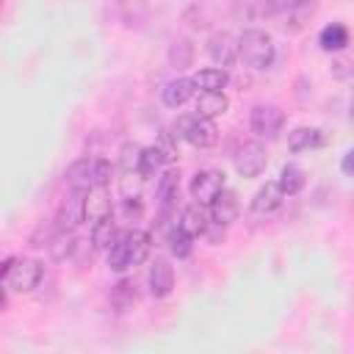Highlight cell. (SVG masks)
<instances>
[{"mask_svg": "<svg viewBox=\"0 0 354 354\" xmlns=\"http://www.w3.org/2000/svg\"><path fill=\"white\" fill-rule=\"evenodd\" d=\"M149 249H152V235L144 230H130L108 249V266L111 271H124L130 266H138L147 260Z\"/></svg>", "mask_w": 354, "mask_h": 354, "instance_id": "cell-1", "label": "cell"}, {"mask_svg": "<svg viewBox=\"0 0 354 354\" xmlns=\"http://www.w3.org/2000/svg\"><path fill=\"white\" fill-rule=\"evenodd\" d=\"M238 55L252 66V69H266L274 64V55H277V47H274V39L260 30V28H249L241 33L238 39Z\"/></svg>", "mask_w": 354, "mask_h": 354, "instance_id": "cell-2", "label": "cell"}, {"mask_svg": "<svg viewBox=\"0 0 354 354\" xmlns=\"http://www.w3.org/2000/svg\"><path fill=\"white\" fill-rule=\"evenodd\" d=\"M174 130H177L174 133L177 138H185L196 149H210L218 141V130H216L213 119H205V116H180Z\"/></svg>", "mask_w": 354, "mask_h": 354, "instance_id": "cell-3", "label": "cell"}, {"mask_svg": "<svg viewBox=\"0 0 354 354\" xmlns=\"http://www.w3.org/2000/svg\"><path fill=\"white\" fill-rule=\"evenodd\" d=\"M41 277H44V266L33 257H22V260H14V268L3 285L14 293H30L33 288H39Z\"/></svg>", "mask_w": 354, "mask_h": 354, "instance_id": "cell-4", "label": "cell"}, {"mask_svg": "<svg viewBox=\"0 0 354 354\" xmlns=\"http://www.w3.org/2000/svg\"><path fill=\"white\" fill-rule=\"evenodd\" d=\"M252 133L260 138H277L282 124H285V113L277 105H254L252 116H249Z\"/></svg>", "mask_w": 354, "mask_h": 354, "instance_id": "cell-5", "label": "cell"}, {"mask_svg": "<svg viewBox=\"0 0 354 354\" xmlns=\"http://www.w3.org/2000/svg\"><path fill=\"white\" fill-rule=\"evenodd\" d=\"M268 163L266 147L260 141H243L235 152V169L241 177H257Z\"/></svg>", "mask_w": 354, "mask_h": 354, "instance_id": "cell-6", "label": "cell"}, {"mask_svg": "<svg viewBox=\"0 0 354 354\" xmlns=\"http://www.w3.org/2000/svg\"><path fill=\"white\" fill-rule=\"evenodd\" d=\"M221 191H224V174L216 171V169L196 171L194 180H191V196H194L199 205H210Z\"/></svg>", "mask_w": 354, "mask_h": 354, "instance_id": "cell-7", "label": "cell"}, {"mask_svg": "<svg viewBox=\"0 0 354 354\" xmlns=\"http://www.w3.org/2000/svg\"><path fill=\"white\" fill-rule=\"evenodd\" d=\"M207 55L218 64V66H232L238 58V41L227 33V30H216L207 39Z\"/></svg>", "mask_w": 354, "mask_h": 354, "instance_id": "cell-8", "label": "cell"}, {"mask_svg": "<svg viewBox=\"0 0 354 354\" xmlns=\"http://www.w3.org/2000/svg\"><path fill=\"white\" fill-rule=\"evenodd\" d=\"M147 282H149V293L155 299H166L174 288V271L166 260H155L149 266V274H147Z\"/></svg>", "mask_w": 354, "mask_h": 354, "instance_id": "cell-9", "label": "cell"}, {"mask_svg": "<svg viewBox=\"0 0 354 354\" xmlns=\"http://www.w3.org/2000/svg\"><path fill=\"white\" fill-rule=\"evenodd\" d=\"M282 199H285L282 185H279V183H266V185L257 188V194H254V199H252V210H254L257 216H268V213L279 210Z\"/></svg>", "mask_w": 354, "mask_h": 354, "instance_id": "cell-10", "label": "cell"}, {"mask_svg": "<svg viewBox=\"0 0 354 354\" xmlns=\"http://www.w3.org/2000/svg\"><path fill=\"white\" fill-rule=\"evenodd\" d=\"M111 216V191L108 185H94L86 191V221H100Z\"/></svg>", "mask_w": 354, "mask_h": 354, "instance_id": "cell-11", "label": "cell"}, {"mask_svg": "<svg viewBox=\"0 0 354 354\" xmlns=\"http://www.w3.org/2000/svg\"><path fill=\"white\" fill-rule=\"evenodd\" d=\"M69 191H88L94 188V158H80L66 169Z\"/></svg>", "mask_w": 354, "mask_h": 354, "instance_id": "cell-12", "label": "cell"}, {"mask_svg": "<svg viewBox=\"0 0 354 354\" xmlns=\"http://www.w3.org/2000/svg\"><path fill=\"white\" fill-rule=\"evenodd\" d=\"M194 86H196L194 77H177V80L166 83L163 91H160L163 105H166V108H180V105H185V102L194 97Z\"/></svg>", "mask_w": 354, "mask_h": 354, "instance_id": "cell-13", "label": "cell"}, {"mask_svg": "<svg viewBox=\"0 0 354 354\" xmlns=\"http://www.w3.org/2000/svg\"><path fill=\"white\" fill-rule=\"evenodd\" d=\"M210 216H213V224H221V227L232 224V221L238 218V196L224 188V191L210 202Z\"/></svg>", "mask_w": 354, "mask_h": 354, "instance_id": "cell-14", "label": "cell"}, {"mask_svg": "<svg viewBox=\"0 0 354 354\" xmlns=\"http://www.w3.org/2000/svg\"><path fill=\"white\" fill-rule=\"evenodd\" d=\"M75 249H77V235L72 230H55L50 235V241H47V252H50V257L55 263L69 260L75 254Z\"/></svg>", "mask_w": 354, "mask_h": 354, "instance_id": "cell-15", "label": "cell"}, {"mask_svg": "<svg viewBox=\"0 0 354 354\" xmlns=\"http://www.w3.org/2000/svg\"><path fill=\"white\" fill-rule=\"evenodd\" d=\"M177 194H180V171L177 169H166L160 174V180H158V205H160V213L163 216L171 210Z\"/></svg>", "mask_w": 354, "mask_h": 354, "instance_id": "cell-16", "label": "cell"}, {"mask_svg": "<svg viewBox=\"0 0 354 354\" xmlns=\"http://www.w3.org/2000/svg\"><path fill=\"white\" fill-rule=\"evenodd\" d=\"M227 108H230V100H227L224 91H202V94L196 97V116L216 119V116H221Z\"/></svg>", "mask_w": 354, "mask_h": 354, "instance_id": "cell-17", "label": "cell"}, {"mask_svg": "<svg viewBox=\"0 0 354 354\" xmlns=\"http://www.w3.org/2000/svg\"><path fill=\"white\" fill-rule=\"evenodd\" d=\"M194 55H196L194 41L185 39V36H183V39H174V41L169 44V66L177 69V72L188 69V66L194 64Z\"/></svg>", "mask_w": 354, "mask_h": 354, "instance_id": "cell-18", "label": "cell"}, {"mask_svg": "<svg viewBox=\"0 0 354 354\" xmlns=\"http://www.w3.org/2000/svg\"><path fill=\"white\" fill-rule=\"evenodd\" d=\"M324 144V136L318 127H296L290 136H288V149L290 152H304V149H313V147H321Z\"/></svg>", "mask_w": 354, "mask_h": 354, "instance_id": "cell-19", "label": "cell"}, {"mask_svg": "<svg viewBox=\"0 0 354 354\" xmlns=\"http://www.w3.org/2000/svg\"><path fill=\"white\" fill-rule=\"evenodd\" d=\"M177 227H183L188 235H202L205 230H207V216H205V210H202V205L196 202V205H188L183 213H180V221H177Z\"/></svg>", "mask_w": 354, "mask_h": 354, "instance_id": "cell-20", "label": "cell"}, {"mask_svg": "<svg viewBox=\"0 0 354 354\" xmlns=\"http://www.w3.org/2000/svg\"><path fill=\"white\" fill-rule=\"evenodd\" d=\"M116 241H119V238H116V224H113L111 216H105V218H100V221L91 224V243H94V249L105 252V249H111Z\"/></svg>", "mask_w": 354, "mask_h": 354, "instance_id": "cell-21", "label": "cell"}, {"mask_svg": "<svg viewBox=\"0 0 354 354\" xmlns=\"http://www.w3.org/2000/svg\"><path fill=\"white\" fill-rule=\"evenodd\" d=\"M318 44H321L326 53H337V50H343V47L348 44V28L340 25V22L326 25V28L321 30V36H318Z\"/></svg>", "mask_w": 354, "mask_h": 354, "instance_id": "cell-22", "label": "cell"}, {"mask_svg": "<svg viewBox=\"0 0 354 354\" xmlns=\"http://www.w3.org/2000/svg\"><path fill=\"white\" fill-rule=\"evenodd\" d=\"M194 83L202 88V91H221L227 83H230V75L224 66H213V69H199L194 75Z\"/></svg>", "mask_w": 354, "mask_h": 354, "instance_id": "cell-23", "label": "cell"}, {"mask_svg": "<svg viewBox=\"0 0 354 354\" xmlns=\"http://www.w3.org/2000/svg\"><path fill=\"white\" fill-rule=\"evenodd\" d=\"M332 75L337 77V80H348V77H354V44L348 41L343 50H337V53H332Z\"/></svg>", "mask_w": 354, "mask_h": 354, "instance_id": "cell-24", "label": "cell"}, {"mask_svg": "<svg viewBox=\"0 0 354 354\" xmlns=\"http://www.w3.org/2000/svg\"><path fill=\"white\" fill-rule=\"evenodd\" d=\"M136 299H138L136 282H130V279H119V282L113 285V290H111V304H113L119 313L130 310V307L136 304Z\"/></svg>", "mask_w": 354, "mask_h": 354, "instance_id": "cell-25", "label": "cell"}, {"mask_svg": "<svg viewBox=\"0 0 354 354\" xmlns=\"http://www.w3.org/2000/svg\"><path fill=\"white\" fill-rule=\"evenodd\" d=\"M315 8H318V0H299V3L288 11V28H290V30H301V28L313 19Z\"/></svg>", "mask_w": 354, "mask_h": 354, "instance_id": "cell-26", "label": "cell"}, {"mask_svg": "<svg viewBox=\"0 0 354 354\" xmlns=\"http://www.w3.org/2000/svg\"><path fill=\"white\" fill-rule=\"evenodd\" d=\"M277 183L282 185V191H285L288 196H293V194H299V191L304 188V183H307V174H304L299 166L288 163V166L279 171V180H277Z\"/></svg>", "mask_w": 354, "mask_h": 354, "instance_id": "cell-27", "label": "cell"}, {"mask_svg": "<svg viewBox=\"0 0 354 354\" xmlns=\"http://www.w3.org/2000/svg\"><path fill=\"white\" fill-rule=\"evenodd\" d=\"M166 160H163V155H160V149L152 144V147H147L144 152H141V163H138V177L141 180H149V177H155V171L163 166Z\"/></svg>", "mask_w": 354, "mask_h": 354, "instance_id": "cell-28", "label": "cell"}, {"mask_svg": "<svg viewBox=\"0 0 354 354\" xmlns=\"http://www.w3.org/2000/svg\"><path fill=\"white\" fill-rule=\"evenodd\" d=\"M191 238H194V235H188L183 227L169 230V249H171V254L188 257V254H191Z\"/></svg>", "mask_w": 354, "mask_h": 354, "instance_id": "cell-29", "label": "cell"}, {"mask_svg": "<svg viewBox=\"0 0 354 354\" xmlns=\"http://www.w3.org/2000/svg\"><path fill=\"white\" fill-rule=\"evenodd\" d=\"M141 147L138 144H124L122 147V152H119V166H122V171H127V174H138V163H141Z\"/></svg>", "mask_w": 354, "mask_h": 354, "instance_id": "cell-30", "label": "cell"}, {"mask_svg": "<svg viewBox=\"0 0 354 354\" xmlns=\"http://www.w3.org/2000/svg\"><path fill=\"white\" fill-rule=\"evenodd\" d=\"M174 138H177V136H171V133H160V136H158V141H155V147L160 149V155H163V160H166V163H174V160H177V155H180V152H177V141H174Z\"/></svg>", "mask_w": 354, "mask_h": 354, "instance_id": "cell-31", "label": "cell"}, {"mask_svg": "<svg viewBox=\"0 0 354 354\" xmlns=\"http://www.w3.org/2000/svg\"><path fill=\"white\" fill-rule=\"evenodd\" d=\"M111 174H113L111 160L94 158V185H108V183H111Z\"/></svg>", "mask_w": 354, "mask_h": 354, "instance_id": "cell-32", "label": "cell"}, {"mask_svg": "<svg viewBox=\"0 0 354 354\" xmlns=\"http://www.w3.org/2000/svg\"><path fill=\"white\" fill-rule=\"evenodd\" d=\"M299 0H266L263 3V11L266 14H288Z\"/></svg>", "mask_w": 354, "mask_h": 354, "instance_id": "cell-33", "label": "cell"}, {"mask_svg": "<svg viewBox=\"0 0 354 354\" xmlns=\"http://www.w3.org/2000/svg\"><path fill=\"white\" fill-rule=\"evenodd\" d=\"M340 169H343V174L354 177V149H348V152L343 155V160H340Z\"/></svg>", "mask_w": 354, "mask_h": 354, "instance_id": "cell-34", "label": "cell"}]
</instances>
